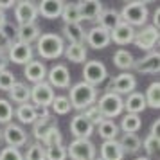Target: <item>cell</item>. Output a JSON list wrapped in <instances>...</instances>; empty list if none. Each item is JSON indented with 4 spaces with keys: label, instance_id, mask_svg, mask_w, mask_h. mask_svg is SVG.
Masks as SVG:
<instances>
[{
    "label": "cell",
    "instance_id": "cell-1",
    "mask_svg": "<svg viewBox=\"0 0 160 160\" xmlns=\"http://www.w3.org/2000/svg\"><path fill=\"white\" fill-rule=\"evenodd\" d=\"M70 106L78 112L87 110L88 106H92L97 102V87H92L85 81H79L70 87Z\"/></svg>",
    "mask_w": 160,
    "mask_h": 160
},
{
    "label": "cell",
    "instance_id": "cell-2",
    "mask_svg": "<svg viewBox=\"0 0 160 160\" xmlns=\"http://www.w3.org/2000/svg\"><path fill=\"white\" fill-rule=\"evenodd\" d=\"M36 51L42 59H56L65 51V42L56 32H43L36 40Z\"/></svg>",
    "mask_w": 160,
    "mask_h": 160
},
{
    "label": "cell",
    "instance_id": "cell-3",
    "mask_svg": "<svg viewBox=\"0 0 160 160\" xmlns=\"http://www.w3.org/2000/svg\"><path fill=\"white\" fill-rule=\"evenodd\" d=\"M119 15H121V20L131 27H144L148 22V16H149V11L138 0H131V2L124 4V8L121 9Z\"/></svg>",
    "mask_w": 160,
    "mask_h": 160
},
{
    "label": "cell",
    "instance_id": "cell-4",
    "mask_svg": "<svg viewBox=\"0 0 160 160\" xmlns=\"http://www.w3.org/2000/svg\"><path fill=\"white\" fill-rule=\"evenodd\" d=\"M95 106L99 108V112L104 119H113V117H119L124 112V99L119 94L104 92L99 97V101L95 102Z\"/></svg>",
    "mask_w": 160,
    "mask_h": 160
},
{
    "label": "cell",
    "instance_id": "cell-5",
    "mask_svg": "<svg viewBox=\"0 0 160 160\" xmlns=\"http://www.w3.org/2000/svg\"><path fill=\"white\" fill-rule=\"evenodd\" d=\"M67 157L72 160H94L95 146L90 142V138H74L67 146Z\"/></svg>",
    "mask_w": 160,
    "mask_h": 160
},
{
    "label": "cell",
    "instance_id": "cell-6",
    "mask_svg": "<svg viewBox=\"0 0 160 160\" xmlns=\"http://www.w3.org/2000/svg\"><path fill=\"white\" fill-rule=\"evenodd\" d=\"M106 78H108V70L99 59H90L85 63V68H83V81L85 83L97 87V85L104 83Z\"/></svg>",
    "mask_w": 160,
    "mask_h": 160
},
{
    "label": "cell",
    "instance_id": "cell-7",
    "mask_svg": "<svg viewBox=\"0 0 160 160\" xmlns=\"http://www.w3.org/2000/svg\"><path fill=\"white\" fill-rule=\"evenodd\" d=\"M54 97H56L54 88H52L47 81L34 83V85L31 87V101L34 102V106H40V108H51Z\"/></svg>",
    "mask_w": 160,
    "mask_h": 160
},
{
    "label": "cell",
    "instance_id": "cell-8",
    "mask_svg": "<svg viewBox=\"0 0 160 160\" xmlns=\"http://www.w3.org/2000/svg\"><path fill=\"white\" fill-rule=\"evenodd\" d=\"M133 43L137 49L140 51H148L151 52L155 49V45L158 43V29L153 25H144L140 27V31H135V38Z\"/></svg>",
    "mask_w": 160,
    "mask_h": 160
},
{
    "label": "cell",
    "instance_id": "cell-9",
    "mask_svg": "<svg viewBox=\"0 0 160 160\" xmlns=\"http://www.w3.org/2000/svg\"><path fill=\"white\" fill-rule=\"evenodd\" d=\"M38 18V8L32 0H20L15 4V20L18 25L34 23Z\"/></svg>",
    "mask_w": 160,
    "mask_h": 160
},
{
    "label": "cell",
    "instance_id": "cell-10",
    "mask_svg": "<svg viewBox=\"0 0 160 160\" xmlns=\"http://www.w3.org/2000/svg\"><path fill=\"white\" fill-rule=\"evenodd\" d=\"M2 138H4L11 148H23V146L29 142L27 131L23 130L20 124H15V122L6 124V130L2 131Z\"/></svg>",
    "mask_w": 160,
    "mask_h": 160
},
{
    "label": "cell",
    "instance_id": "cell-11",
    "mask_svg": "<svg viewBox=\"0 0 160 160\" xmlns=\"http://www.w3.org/2000/svg\"><path fill=\"white\" fill-rule=\"evenodd\" d=\"M137 88V78L130 72H121L117 78H113V81L110 83L108 92H113V94H131L135 92Z\"/></svg>",
    "mask_w": 160,
    "mask_h": 160
},
{
    "label": "cell",
    "instance_id": "cell-12",
    "mask_svg": "<svg viewBox=\"0 0 160 160\" xmlns=\"http://www.w3.org/2000/svg\"><path fill=\"white\" fill-rule=\"evenodd\" d=\"M85 42H87L88 47H92L95 51H101V49H106L112 42H110V31L102 29L99 25H94L92 29H88L85 32Z\"/></svg>",
    "mask_w": 160,
    "mask_h": 160
},
{
    "label": "cell",
    "instance_id": "cell-13",
    "mask_svg": "<svg viewBox=\"0 0 160 160\" xmlns=\"http://www.w3.org/2000/svg\"><path fill=\"white\" fill-rule=\"evenodd\" d=\"M47 79L52 88H70V72L63 63H56L51 67V70L47 72Z\"/></svg>",
    "mask_w": 160,
    "mask_h": 160
},
{
    "label": "cell",
    "instance_id": "cell-14",
    "mask_svg": "<svg viewBox=\"0 0 160 160\" xmlns=\"http://www.w3.org/2000/svg\"><path fill=\"white\" fill-rule=\"evenodd\" d=\"M8 59L16 65H27L32 59V47L22 42H13L8 51Z\"/></svg>",
    "mask_w": 160,
    "mask_h": 160
},
{
    "label": "cell",
    "instance_id": "cell-15",
    "mask_svg": "<svg viewBox=\"0 0 160 160\" xmlns=\"http://www.w3.org/2000/svg\"><path fill=\"white\" fill-rule=\"evenodd\" d=\"M133 68L138 74H158L160 70V54L158 51H151L148 56L140 59H135Z\"/></svg>",
    "mask_w": 160,
    "mask_h": 160
},
{
    "label": "cell",
    "instance_id": "cell-16",
    "mask_svg": "<svg viewBox=\"0 0 160 160\" xmlns=\"http://www.w3.org/2000/svg\"><path fill=\"white\" fill-rule=\"evenodd\" d=\"M94 128L95 126L83 113L74 115L72 121H70V133L76 138H90V135L94 133Z\"/></svg>",
    "mask_w": 160,
    "mask_h": 160
},
{
    "label": "cell",
    "instance_id": "cell-17",
    "mask_svg": "<svg viewBox=\"0 0 160 160\" xmlns=\"http://www.w3.org/2000/svg\"><path fill=\"white\" fill-rule=\"evenodd\" d=\"M133 38H135V27L128 25L126 22H121L117 27L110 31V42H113L115 45H128L133 43Z\"/></svg>",
    "mask_w": 160,
    "mask_h": 160
},
{
    "label": "cell",
    "instance_id": "cell-18",
    "mask_svg": "<svg viewBox=\"0 0 160 160\" xmlns=\"http://www.w3.org/2000/svg\"><path fill=\"white\" fill-rule=\"evenodd\" d=\"M99 153H101V157H99L101 160H122L124 155H126L117 138H113V140H102L101 148H99Z\"/></svg>",
    "mask_w": 160,
    "mask_h": 160
},
{
    "label": "cell",
    "instance_id": "cell-19",
    "mask_svg": "<svg viewBox=\"0 0 160 160\" xmlns=\"http://www.w3.org/2000/svg\"><path fill=\"white\" fill-rule=\"evenodd\" d=\"M23 74H25V78L31 83H42L47 78V67L40 59H31L25 65V68H23Z\"/></svg>",
    "mask_w": 160,
    "mask_h": 160
},
{
    "label": "cell",
    "instance_id": "cell-20",
    "mask_svg": "<svg viewBox=\"0 0 160 160\" xmlns=\"http://www.w3.org/2000/svg\"><path fill=\"white\" fill-rule=\"evenodd\" d=\"M36 8H38V15H42L47 20H56V18L61 16L63 2L61 0H42Z\"/></svg>",
    "mask_w": 160,
    "mask_h": 160
},
{
    "label": "cell",
    "instance_id": "cell-21",
    "mask_svg": "<svg viewBox=\"0 0 160 160\" xmlns=\"http://www.w3.org/2000/svg\"><path fill=\"white\" fill-rule=\"evenodd\" d=\"M16 42H22V43H27L31 45L32 42H36L40 34H42V31L38 27V23H25V25H18V29H16Z\"/></svg>",
    "mask_w": 160,
    "mask_h": 160
},
{
    "label": "cell",
    "instance_id": "cell-22",
    "mask_svg": "<svg viewBox=\"0 0 160 160\" xmlns=\"http://www.w3.org/2000/svg\"><path fill=\"white\" fill-rule=\"evenodd\" d=\"M102 13V2L101 0H83L79 4V15L81 20H97V16Z\"/></svg>",
    "mask_w": 160,
    "mask_h": 160
},
{
    "label": "cell",
    "instance_id": "cell-23",
    "mask_svg": "<svg viewBox=\"0 0 160 160\" xmlns=\"http://www.w3.org/2000/svg\"><path fill=\"white\" fill-rule=\"evenodd\" d=\"M54 126H58V121L52 119L51 113L43 115V117H38L36 122L32 124V135H34V138H36L38 142H42L43 137L47 135V131L51 130V128H54Z\"/></svg>",
    "mask_w": 160,
    "mask_h": 160
},
{
    "label": "cell",
    "instance_id": "cell-24",
    "mask_svg": "<svg viewBox=\"0 0 160 160\" xmlns=\"http://www.w3.org/2000/svg\"><path fill=\"white\" fill-rule=\"evenodd\" d=\"M148 108V104H146V99H144V94H140V92H131L128 94V97L124 99V110L128 112V113H140V112H144Z\"/></svg>",
    "mask_w": 160,
    "mask_h": 160
},
{
    "label": "cell",
    "instance_id": "cell-25",
    "mask_svg": "<svg viewBox=\"0 0 160 160\" xmlns=\"http://www.w3.org/2000/svg\"><path fill=\"white\" fill-rule=\"evenodd\" d=\"M61 32V38H67L68 43H85V29L81 27V23H63Z\"/></svg>",
    "mask_w": 160,
    "mask_h": 160
},
{
    "label": "cell",
    "instance_id": "cell-26",
    "mask_svg": "<svg viewBox=\"0 0 160 160\" xmlns=\"http://www.w3.org/2000/svg\"><path fill=\"white\" fill-rule=\"evenodd\" d=\"M15 115L22 124H34L38 119V108L31 102H23L15 110Z\"/></svg>",
    "mask_w": 160,
    "mask_h": 160
},
{
    "label": "cell",
    "instance_id": "cell-27",
    "mask_svg": "<svg viewBox=\"0 0 160 160\" xmlns=\"http://www.w3.org/2000/svg\"><path fill=\"white\" fill-rule=\"evenodd\" d=\"M65 58L72 63H85L87 61V47L85 43H68L65 45Z\"/></svg>",
    "mask_w": 160,
    "mask_h": 160
},
{
    "label": "cell",
    "instance_id": "cell-28",
    "mask_svg": "<svg viewBox=\"0 0 160 160\" xmlns=\"http://www.w3.org/2000/svg\"><path fill=\"white\" fill-rule=\"evenodd\" d=\"M97 22H99V27H102V29H106V31H112L122 20H121L119 11H115V9H102V13L97 16Z\"/></svg>",
    "mask_w": 160,
    "mask_h": 160
},
{
    "label": "cell",
    "instance_id": "cell-29",
    "mask_svg": "<svg viewBox=\"0 0 160 160\" xmlns=\"http://www.w3.org/2000/svg\"><path fill=\"white\" fill-rule=\"evenodd\" d=\"M9 97L13 102H18V104H23V102L31 101V88L25 85V83H20L16 81L13 87L9 88Z\"/></svg>",
    "mask_w": 160,
    "mask_h": 160
},
{
    "label": "cell",
    "instance_id": "cell-30",
    "mask_svg": "<svg viewBox=\"0 0 160 160\" xmlns=\"http://www.w3.org/2000/svg\"><path fill=\"white\" fill-rule=\"evenodd\" d=\"M113 63H115L117 68L128 72L130 68H133L135 58H133V54H131L130 51H126V49H117L115 54H113Z\"/></svg>",
    "mask_w": 160,
    "mask_h": 160
},
{
    "label": "cell",
    "instance_id": "cell-31",
    "mask_svg": "<svg viewBox=\"0 0 160 160\" xmlns=\"http://www.w3.org/2000/svg\"><path fill=\"white\" fill-rule=\"evenodd\" d=\"M97 131H99V137L102 140H113L119 135V126L113 122V119H102L97 124Z\"/></svg>",
    "mask_w": 160,
    "mask_h": 160
},
{
    "label": "cell",
    "instance_id": "cell-32",
    "mask_svg": "<svg viewBox=\"0 0 160 160\" xmlns=\"http://www.w3.org/2000/svg\"><path fill=\"white\" fill-rule=\"evenodd\" d=\"M119 144H121V148L124 149V153L133 155V153H137L138 149L142 148V140L138 138L137 133H124L122 138L119 140Z\"/></svg>",
    "mask_w": 160,
    "mask_h": 160
},
{
    "label": "cell",
    "instance_id": "cell-33",
    "mask_svg": "<svg viewBox=\"0 0 160 160\" xmlns=\"http://www.w3.org/2000/svg\"><path fill=\"white\" fill-rule=\"evenodd\" d=\"M144 99L149 108H155V110L160 108V83L158 81H153L151 85L148 87V90L144 94Z\"/></svg>",
    "mask_w": 160,
    "mask_h": 160
},
{
    "label": "cell",
    "instance_id": "cell-34",
    "mask_svg": "<svg viewBox=\"0 0 160 160\" xmlns=\"http://www.w3.org/2000/svg\"><path fill=\"white\" fill-rule=\"evenodd\" d=\"M121 128L124 133H137L142 128V119L137 113H126L121 121Z\"/></svg>",
    "mask_w": 160,
    "mask_h": 160
},
{
    "label": "cell",
    "instance_id": "cell-35",
    "mask_svg": "<svg viewBox=\"0 0 160 160\" xmlns=\"http://www.w3.org/2000/svg\"><path fill=\"white\" fill-rule=\"evenodd\" d=\"M52 112L56 113V115H67L72 106H70V101H68V97L65 95H56L54 99H52V104H51Z\"/></svg>",
    "mask_w": 160,
    "mask_h": 160
},
{
    "label": "cell",
    "instance_id": "cell-36",
    "mask_svg": "<svg viewBox=\"0 0 160 160\" xmlns=\"http://www.w3.org/2000/svg\"><path fill=\"white\" fill-rule=\"evenodd\" d=\"M65 23H81V15H79V6H63L61 16Z\"/></svg>",
    "mask_w": 160,
    "mask_h": 160
},
{
    "label": "cell",
    "instance_id": "cell-37",
    "mask_svg": "<svg viewBox=\"0 0 160 160\" xmlns=\"http://www.w3.org/2000/svg\"><path fill=\"white\" fill-rule=\"evenodd\" d=\"M67 146L56 144L51 148H45V160H67Z\"/></svg>",
    "mask_w": 160,
    "mask_h": 160
},
{
    "label": "cell",
    "instance_id": "cell-38",
    "mask_svg": "<svg viewBox=\"0 0 160 160\" xmlns=\"http://www.w3.org/2000/svg\"><path fill=\"white\" fill-rule=\"evenodd\" d=\"M42 144H43V148H51V146H56V144H63V135H61V131H59L58 126H54V128H51V130L47 131V135L43 137Z\"/></svg>",
    "mask_w": 160,
    "mask_h": 160
},
{
    "label": "cell",
    "instance_id": "cell-39",
    "mask_svg": "<svg viewBox=\"0 0 160 160\" xmlns=\"http://www.w3.org/2000/svg\"><path fill=\"white\" fill-rule=\"evenodd\" d=\"M23 160H45V148L42 142H34L27 148Z\"/></svg>",
    "mask_w": 160,
    "mask_h": 160
},
{
    "label": "cell",
    "instance_id": "cell-40",
    "mask_svg": "<svg viewBox=\"0 0 160 160\" xmlns=\"http://www.w3.org/2000/svg\"><path fill=\"white\" fill-rule=\"evenodd\" d=\"M15 115L13 104L8 99H0V124H9Z\"/></svg>",
    "mask_w": 160,
    "mask_h": 160
},
{
    "label": "cell",
    "instance_id": "cell-41",
    "mask_svg": "<svg viewBox=\"0 0 160 160\" xmlns=\"http://www.w3.org/2000/svg\"><path fill=\"white\" fill-rule=\"evenodd\" d=\"M158 135H153V133H149L148 137L144 138V142H142V148L146 149V153H148V157H151V155H155V153L158 151Z\"/></svg>",
    "mask_w": 160,
    "mask_h": 160
},
{
    "label": "cell",
    "instance_id": "cell-42",
    "mask_svg": "<svg viewBox=\"0 0 160 160\" xmlns=\"http://www.w3.org/2000/svg\"><path fill=\"white\" fill-rule=\"evenodd\" d=\"M81 113H83V115L87 117V119H88V121H90L92 124H94V126H97V124H99V122L102 121V119H104V117L101 115V112H99V108H97L95 104H92V106H88V108H87V110H83Z\"/></svg>",
    "mask_w": 160,
    "mask_h": 160
},
{
    "label": "cell",
    "instance_id": "cell-43",
    "mask_svg": "<svg viewBox=\"0 0 160 160\" xmlns=\"http://www.w3.org/2000/svg\"><path fill=\"white\" fill-rule=\"evenodd\" d=\"M15 83H16V78L13 72H9V70H2L0 72V90L9 92V88L13 87Z\"/></svg>",
    "mask_w": 160,
    "mask_h": 160
},
{
    "label": "cell",
    "instance_id": "cell-44",
    "mask_svg": "<svg viewBox=\"0 0 160 160\" xmlns=\"http://www.w3.org/2000/svg\"><path fill=\"white\" fill-rule=\"evenodd\" d=\"M0 160H23V155L20 153L18 148H4L2 151H0Z\"/></svg>",
    "mask_w": 160,
    "mask_h": 160
},
{
    "label": "cell",
    "instance_id": "cell-45",
    "mask_svg": "<svg viewBox=\"0 0 160 160\" xmlns=\"http://www.w3.org/2000/svg\"><path fill=\"white\" fill-rule=\"evenodd\" d=\"M11 43H13V40H11V36H9L8 32L4 29H0V52H6L9 51V47H11Z\"/></svg>",
    "mask_w": 160,
    "mask_h": 160
},
{
    "label": "cell",
    "instance_id": "cell-46",
    "mask_svg": "<svg viewBox=\"0 0 160 160\" xmlns=\"http://www.w3.org/2000/svg\"><path fill=\"white\" fill-rule=\"evenodd\" d=\"M15 4H16V0H0V9L2 11L11 9V8H15Z\"/></svg>",
    "mask_w": 160,
    "mask_h": 160
},
{
    "label": "cell",
    "instance_id": "cell-47",
    "mask_svg": "<svg viewBox=\"0 0 160 160\" xmlns=\"http://www.w3.org/2000/svg\"><path fill=\"white\" fill-rule=\"evenodd\" d=\"M8 63H9L8 56H6L4 52H0V72H2V70H8Z\"/></svg>",
    "mask_w": 160,
    "mask_h": 160
},
{
    "label": "cell",
    "instance_id": "cell-48",
    "mask_svg": "<svg viewBox=\"0 0 160 160\" xmlns=\"http://www.w3.org/2000/svg\"><path fill=\"white\" fill-rule=\"evenodd\" d=\"M8 25V16H6V13L0 9V29H4Z\"/></svg>",
    "mask_w": 160,
    "mask_h": 160
},
{
    "label": "cell",
    "instance_id": "cell-49",
    "mask_svg": "<svg viewBox=\"0 0 160 160\" xmlns=\"http://www.w3.org/2000/svg\"><path fill=\"white\" fill-rule=\"evenodd\" d=\"M158 15H160V9L157 8V11H155V13H153V27H157V29H158Z\"/></svg>",
    "mask_w": 160,
    "mask_h": 160
},
{
    "label": "cell",
    "instance_id": "cell-50",
    "mask_svg": "<svg viewBox=\"0 0 160 160\" xmlns=\"http://www.w3.org/2000/svg\"><path fill=\"white\" fill-rule=\"evenodd\" d=\"M63 2V6H79L83 0H61Z\"/></svg>",
    "mask_w": 160,
    "mask_h": 160
},
{
    "label": "cell",
    "instance_id": "cell-51",
    "mask_svg": "<svg viewBox=\"0 0 160 160\" xmlns=\"http://www.w3.org/2000/svg\"><path fill=\"white\" fill-rule=\"evenodd\" d=\"M158 126H160V121L157 119V121L151 124V133H153V135H158Z\"/></svg>",
    "mask_w": 160,
    "mask_h": 160
},
{
    "label": "cell",
    "instance_id": "cell-52",
    "mask_svg": "<svg viewBox=\"0 0 160 160\" xmlns=\"http://www.w3.org/2000/svg\"><path fill=\"white\" fill-rule=\"evenodd\" d=\"M138 2H140V4H144V6H146V4H149V2H155V0H138Z\"/></svg>",
    "mask_w": 160,
    "mask_h": 160
},
{
    "label": "cell",
    "instance_id": "cell-53",
    "mask_svg": "<svg viewBox=\"0 0 160 160\" xmlns=\"http://www.w3.org/2000/svg\"><path fill=\"white\" fill-rule=\"evenodd\" d=\"M135 160H149V157H138V158H135Z\"/></svg>",
    "mask_w": 160,
    "mask_h": 160
},
{
    "label": "cell",
    "instance_id": "cell-54",
    "mask_svg": "<svg viewBox=\"0 0 160 160\" xmlns=\"http://www.w3.org/2000/svg\"><path fill=\"white\" fill-rule=\"evenodd\" d=\"M0 140H2V131H0Z\"/></svg>",
    "mask_w": 160,
    "mask_h": 160
},
{
    "label": "cell",
    "instance_id": "cell-55",
    "mask_svg": "<svg viewBox=\"0 0 160 160\" xmlns=\"http://www.w3.org/2000/svg\"><path fill=\"white\" fill-rule=\"evenodd\" d=\"M122 2H131V0H122Z\"/></svg>",
    "mask_w": 160,
    "mask_h": 160
},
{
    "label": "cell",
    "instance_id": "cell-56",
    "mask_svg": "<svg viewBox=\"0 0 160 160\" xmlns=\"http://www.w3.org/2000/svg\"><path fill=\"white\" fill-rule=\"evenodd\" d=\"M99 160H101V158H99Z\"/></svg>",
    "mask_w": 160,
    "mask_h": 160
},
{
    "label": "cell",
    "instance_id": "cell-57",
    "mask_svg": "<svg viewBox=\"0 0 160 160\" xmlns=\"http://www.w3.org/2000/svg\"><path fill=\"white\" fill-rule=\"evenodd\" d=\"M94 160H95V158H94Z\"/></svg>",
    "mask_w": 160,
    "mask_h": 160
}]
</instances>
